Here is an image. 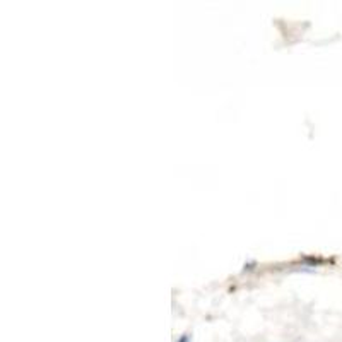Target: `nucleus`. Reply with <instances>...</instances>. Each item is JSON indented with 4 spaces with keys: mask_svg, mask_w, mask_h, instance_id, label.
<instances>
[{
    "mask_svg": "<svg viewBox=\"0 0 342 342\" xmlns=\"http://www.w3.org/2000/svg\"><path fill=\"white\" fill-rule=\"evenodd\" d=\"M176 342H192V334L190 332H185L176 339Z\"/></svg>",
    "mask_w": 342,
    "mask_h": 342,
    "instance_id": "obj_1",
    "label": "nucleus"
},
{
    "mask_svg": "<svg viewBox=\"0 0 342 342\" xmlns=\"http://www.w3.org/2000/svg\"><path fill=\"white\" fill-rule=\"evenodd\" d=\"M255 265H257V262L245 263V272H246V270H248V272H250V270H253V269H255Z\"/></svg>",
    "mask_w": 342,
    "mask_h": 342,
    "instance_id": "obj_2",
    "label": "nucleus"
}]
</instances>
